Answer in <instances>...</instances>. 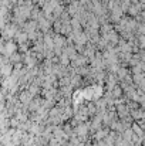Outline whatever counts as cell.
Returning a JSON list of instances; mask_svg holds the SVG:
<instances>
[{
	"label": "cell",
	"mask_w": 145,
	"mask_h": 146,
	"mask_svg": "<svg viewBox=\"0 0 145 146\" xmlns=\"http://www.w3.org/2000/svg\"><path fill=\"white\" fill-rule=\"evenodd\" d=\"M37 27L40 29V30H43L44 33H47L48 30H50V27H51V23H50V20H47L46 17H44V14L39 19V21H37Z\"/></svg>",
	"instance_id": "1"
},
{
	"label": "cell",
	"mask_w": 145,
	"mask_h": 146,
	"mask_svg": "<svg viewBox=\"0 0 145 146\" xmlns=\"http://www.w3.org/2000/svg\"><path fill=\"white\" fill-rule=\"evenodd\" d=\"M80 10H81V9H80V1H73V3L70 4V7H68V13L73 14L74 17L78 14Z\"/></svg>",
	"instance_id": "2"
},
{
	"label": "cell",
	"mask_w": 145,
	"mask_h": 146,
	"mask_svg": "<svg viewBox=\"0 0 145 146\" xmlns=\"http://www.w3.org/2000/svg\"><path fill=\"white\" fill-rule=\"evenodd\" d=\"M16 26H6V29L3 30V36L6 37V38H10V37H13L14 34H16Z\"/></svg>",
	"instance_id": "3"
},
{
	"label": "cell",
	"mask_w": 145,
	"mask_h": 146,
	"mask_svg": "<svg viewBox=\"0 0 145 146\" xmlns=\"http://www.w3.org/2000/svg\"><path fill=\"white\" fill-rule=\"evenodd\" d=\"M14 36H16V40H17V41H19L20 44H21V43H24V41L27 40V34H26V33H20V31H16V34H14Z\"/></svg>",
	"instance_id": "4"
},
{
	"label": "cell",
	"mask_w": 145,
	"mask_h": 146,
	"mask_svg": "<svg viewBox=\"0 0 145 146\" xmlns=\"http://www.w3.org/2000/svg\"><path fill=\"white\" fill-rule=\"evenodd\" d=\"M44 43H46V46H47L50 50L53 48V47H54V43H53V36L46 34V36H44Z\"/></svg>",
	"instance_id": "5"
},
{
	"label": "cell",
	"mask_w": 145,
	"mask_h": 146,
	"mask_svg": "<svg viewBox=\"0 0 145 146\" xmlns=\"http://www.w3.org/2000/svg\"><path fill=\"white\" fill-rule=\"evenodd\" d=\"M14 50H16V46H14L13 43H7V44H6V50H4L6 54H11Z\"/></svg>",
	"instance_id": "6"
}]
</instances>
